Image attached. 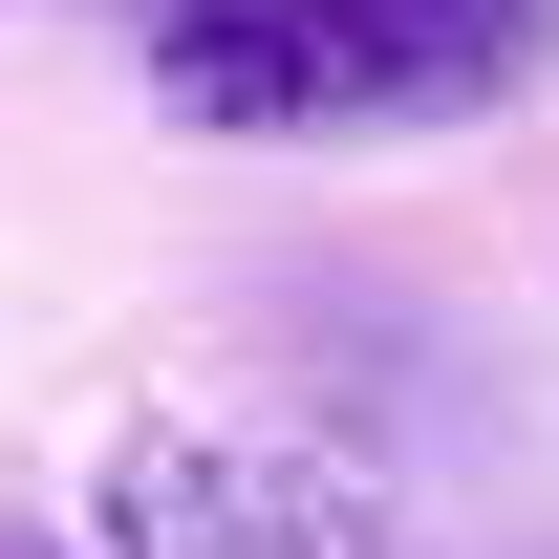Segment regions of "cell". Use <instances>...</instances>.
I'll return each instance as SVG.
<instances>
[{
  "mask_svg": "<svg viewBox=\"0 0 559 559\" xmlns=\"http://www.w3.org/2000/svg\"><path fill=\"white\" fill-rule=\"evenodd\" d=\"M151 86H173L194 130H323V66H301L280 0H173V22H151Z\"/></svg>",
  "mask_w": 559,
  "mask_h": 559,
  "instance_id": "3957f363",
  "label": "cell"
},
{
  "mask_svg": "<svg viewBox=\"0 0 559 559\" xmlns=\"http://www.w3.org/2000/svg\"><path fill=\"white\" fill-rule=\"evenodd\" d=\"M86 516H108V559H388L345 452H301V430H108Z\"/></svg>",
  "mask_w": 559,
  "mask_h": 559,
  "instance_id": "6da1fadb",
  "label": "cell"
},
{
  "mask_svg": "<svg viewBox=\"0 0 559 559\" xmlns=\"http://www.w3.org/2000/svg\"><path fill=\"white\" fill-rule=\"evenodd\" d=\"M0 559H86V538H44V516H0Z\"/></svg>",
  "mask_w": 559,
  "mask_h": 559,
  "instance_id": "277c9868",
  "label": "cell"
},
{
  "mask_svg": "<svg viewBox=\"0 0 559 559\" xmlns=\"http://www.w3.org/2000/svg\"><path fill=\"white\" fill-rule=\"evenodd\" d=\"M280 22H301L323 130H345V108H495V86L538 66L559 0H280Z\"/></svg>",
  "mask_w": 559,
  "mask_h": 559,
  "instance_id": "7a4b0ae2",
  "label": "cell"
}]
</instances>
